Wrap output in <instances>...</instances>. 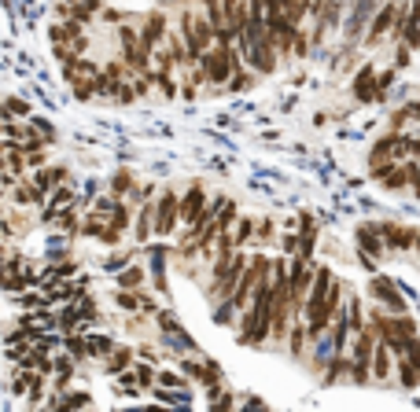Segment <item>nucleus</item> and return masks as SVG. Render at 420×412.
<instances>
[{
  "label": "nucleus",
  "instance_id": "obj_16",
  "mask_svg": "<svg viewBox=\"0 0 420 412\" xmlns=\"http://www.w3.org/2000/svg\"><path fill=\"white\" fill-rule=\"evenodd\" d=\"M251 228H254L251 221H240V228H236V232H233V239H236V246H240V243H247V239H251Z\"/></svg>",
  "mask_w": 420,
  "mask_h": 412
},
{
  "label": "nucleus",
  "instance_id": "obj_3",
  "mask_svg": "<svg viewBox=\"0 0 420 412\" xmlns=\"http://www.w3.org/2000/svg\"><path fill=\"white\" fill-rule=\"evenodd\" d=\"M373 350H376V342L369 332H358V342H354V383H362L365 372H369V361H373Z\"/></svg>",
  "mask_w": 420,
  "mask_h": 412
},
{
  "label": "nucleus",
  "instance_id": "obj_25",
  "mask_svg": "<svg viewBox=\"0 0 420 412\" xmlns=\"http://www.w3.org/2000/svg\"><path fill=\"white\" fill-rule=\"evenodd\" d=\"M125 188H129V173H118L115 177V192H125Z\"/></svg>",
  "mask_w": 420,
  "mask_h": 412
},
{
  "label": "nucleus",
  "instance_id": "obj_17",
  "mask_svg": "<svg viewBox=\"0 0 420 412\" xmlns=\"http://www.w3.org/2000/svg\"><path fill=\"white\" fill-rule=\"evenodd\" d=\"M140 280H144V273H140V269H125V273H122V284H125V287H137Z\"/></svg>",
  "mask_w": 420,
  "mask_h": 412
},
{
  "label": "nucleus",
  "instance_id": "obj_6",
  "mask_svg": "<svg viewBox=\"0 0 420 412\" xmlns=\"http://www.w3.org/2000/svg\"><path fill=\"white\" fill-rule=\"evenodd\" d=\"M203 206H206V203H203V192H199V188H192V192L185 195V203H181V221L192 225V221L199 218V210H203Z\"/></svg>",
  "mask_w": 420,
  "mask_h": 412
},
{
  "label": "nucleus",
  "instance_id": "obj_4",
  "mask_svg": "<svg viewBox=\"0 0 420 412\" xmlns=\"http://www.w3.org/2000/svg\"><path fill=\"white\" fill-rule=\"evenodd\" d=\"M163 34H166V19H163V11H155V15H148V23H144V30H140V44L152 52Z\"/></svg>",
  "mask_w": 420,
  "mask_h": 412
},
{
  "label": "nucleus",
  "instance_id": "obj_26",
  "mask_svg": "<svg viewBox=\"0 0 420 412\" xmlns=\"http://www.w3.org/2000/svg\"><path fill=\"white\" fill-rule=\"evenodd\" d=\"M118 387H125V390H137V379L133 375H122V383Z\"/></svg>",
  "mask_w": 420,
  "mask_h": 412
},
{
  "label": "nucleus",
  "instance_id": "obj_18",
  "mask_svg": "<svg viewBox=\"0 0 420 412\" xmlns=\"http://www.w3.org/2000/svg\"><path fill=\"white\" fill-rule=\"evenodd\" d=\"M67 203H70V192H56V199H52V210H67Z\"/></svg>",
  "mask_w": 420,
  "mask_h": 412
},
{
  "label": "nucleus",
  "instance_id": "obj_5",
  "mask_svg": "<svg viewBox=\"0 0 420 412\" xmlns=\"http://www.w3.org/2000/svg\"><path fill=\"white\" fill-rule=\"evenodd\" d=\"M354 96H358V100H376V74H373V67H362V74H358V81H354Z\"/></svg>",
  "mask_w": 420,
  "mask_h": 412
},
{
  "label": "nucleus",
  "instance_id": "obj_27",
  "mask_svg": "<svg viewBox=\"0 0 420 412\" xmlns=\"http://www.w3.org/2000/svg\"><path fill=\"white\" fill-rule=\"evenodd\" d=\"M67 4H82V0H67Z\"/></svg>",
  "mask_w": 420,
  "mask_h": 412
},
{
  "label": "nucleus",
  "instance_id": "obj_24",
  "mask_svg": "<svg viewBox=\"0 0 420 412\" xmlns=\"http://www.w3.org/2000/svg\"><path fill=\"white\" fill-rule=\"evenodd\" d=\"M8 107H11L15 114H30V107H26L23 100H8Z\"/></svg>",
  "mask_w": 420,
  "mask_h": 412
},
{
  "label": "nucleus",
  "instance_id": "obj_7",
  "mask_svg": "<svg viewBox=\"0 0 420 412\" xmlns=\"http://www.w3.org/2000/svg\"><path fill=\"white\" fill-rule=\"evenodd\" d=\"M395 23V4H387L383 11H376V19H373V30H369V41H380L387 30H391Z\"/></svg>",
  "mask_w": 420,
  "mask_h": 412
},
{
  "label": "nucleus",
  "instance_id": "obj_9",
  "mask_svg": "<svg viewBox=\"0 0 420 412\" xmlns=\"http://www.w3.org/2000/svg\"><path fill=\"white\" fill-rule=\"evenodd\" d=\"M387 372H391V357H387V342H376V350H373V375H376V379H387Z\"/></svg>",
  "mask_w": 420,
  "mask_h": 412
},
{
  "label": "nucleus",
  "instance_id": "obj_21",
  "mask_svg": "<svg viewBox=\"0 0 420 412\" xmlns=\"http://www.w3.org/2000/svg\"><path fill=\"white\" fill-rule=\"evenodd\" d=\"M118 306H122V309H137L140 302L133 299V294H118Z\"/></svg>",
  "mask_w": 420,
  "mask_h": 412
},
{
  "label": "nucleus",
  "instance_id": "obj_19",
  "mask_svg": "<svg viewBox=\"0 0 420 412\" xmlns=\"http://www.w3.org/2000/svg\"><path fill=\"white\" fill-rule=\"evenodd\" d=\"M125 365H129V350H115V361H111V368L118 372V368H125Z\"/></svg>",
  "mask_w": 420,
  "mask_h": 412
},
{
  "label": "nucleus",
  "instance_id": "obj_13",
  "mask_svg": "<svg viewBox=\"0 0 420 412\" xmlns=\"http://www.w3.org/2000/svg\"><path fill=\"white\" fill-rule=\"evenodd\" d=\"M358 243H362V251H365V254H376V251H380L376 228H373V225H362V228H358Z\"/></svg>",
  "mask_w": 420,
  "mask_h": 412
},
{
  "label": "nucleus",
  "instance_id": "obj_22",
  "mask_svg": "<svg viewBox=\"0 0 420 412\" xmlns=\"http://www.w3.org/2000/svg\"><path fill=\"white\" fill-rule=\"evenodd\" d=\"M159 383H163V387H181V379H177L173 372H166L163 379H159Z\"/></svg>",
  "mask_w": 420,
  "mask_h": 412
},
{
  "label": "nucleus",
  "instance_id": "obj_2",
  "mask_svg": "<svg viewBox=\"0 0 420 412\" xmlns=\"http://www.w3.org/2000/svg\"><path fill=\"white\" fill-rule=\"evenodd\" d=\"M177 218H181V203H177L173 192H166L163 199H159V206H155V232L159 236H170Z\"/></svg>",
  "mask_w": 420,
  "mask_h": 412
},
{
  "label": "nucleus",
  "instance_id": "obj_20",
  "mask_svg": "<svg viewBox=\"0 0 420 412\" xmlns=\"http://www.w3.org/2000/svg\"><path fill=\"white\" fill-rule=\"evenodd\" d=\"M302 339H306V332H302V327H295V332H292V350L295 354L302 350Z\"/></svg>",
  "mask_w": 420,
  "mask_h": 412
},
{
  "label": "nucleus",
  "instance_id": "obj_10",
  "mask_svg": "<svg viewBox=\"0 0 420 412\" xmlns=\"http://www.w3.org/2000/svg\"><path fill=\"white\" fill-rule=\"evenodd\" d=\"M373 11V0H362L358 8H354V15H350V23H347V37L354 41L358 37V30H362V23H365V15Z\"/></svg>",
  "mask_w": 420,
  "mask_h": 412
},
{
  "label": "nucleus",
  "instance_id": "obj_11",
  "mask_svg": "<svg viewBox=\"0 0 420 412\" xmlns=\"http://www.w3.org/2000/svg\"><path fill=\"white\" fill-rule=\"evenodd\" d=\"M203 11H206V23L214 26V37L225 30V11H221V4L218 0H203Z\"/></svg>",
  "mask_w": 420,
  "mask_h": 412
},
{
  "label": "nucleus",
  "instance_id": "obj_23",
  "mask_svg": "<svg viewBox=\"0 0 420 412\" xmlns=\"http://www.w3.org/2000/svg\"><path fill=\"white\" fill-rule=\"evenodd\" d=\"M137 383H140V387H152V372L140 368V372H137Z\"/></svg>",
  "mask_w": 420,
  "mask_h": 412
},
{
  "label": "nucleus",
  "instance_id": "obj_1",
  "mask_svg": "<svg viewBox=\"0 0 420 412\" xmlns=\"http://www.w3.org/2000/svg\"><path fill=\"white\" fill-rule=\"evenodd\" d=\"M199 59H203V70H206V77L214 81V85L229 81V77H233V70L240 67V59L229 52V48H221V52H203Z\"/></svg>",
  "mask_w": 420,
  "mask_h": 412
},
{
  "label": "nucleus",
  "instance_id": "obj_14",
  "mask_svg": "<svg viewBox=\"0 0 420 412\" xmlns=\"http://www.w3.org/2000/svg\"><path fill=\"white\" fill-rule=\"evenodd\" d=\"M63 177H67V173H63V170H44V173H37V185H34V188H37V192L44 195V188H52V185H59V180H63Z\"/></svg>",
  "mask_w": 420,
  "mask_h": 412
},
{
  "label": "nucleus",
  "instance_id": "obj_8",
  "mask_svg": "<svg viewBox=\"0 0 420 412\" xmlns=\"http://www.w3.org/2000/svg\"><path fill=\"white\" fill-rule=\"evenodd\" d=\"M373 294H376V299L380 302H387V306H391V309H402V302L395 299V284H391V280H373Z\"/></svg>",
  "mask_w": 420,
  "mask_h": 412
},
{
  "label": "nucleus",
  "instance_id": "obj_15",
  "mask_svg": "<svg viewBox=\"0 0 420 412\" xmlns=\"http://www.w3.org/2000/svg\"><path fill=\"white\" fill-rule=\"evenodd\" d=\"M152 213H155V206H144L140 221H137V236H140V239H148V236H152Z\"/></svg>",
  "mask_w": 420,
  "mask_h": 412
},
{
  "label": "nucleus",
  "instance_id": "obj_12",
  "mask_svg": "<svg viewBox=\"0 0 420 412\" xmlns=\"http://www.w3.org/2000/svg\"><path fill=\"white\" fill-rule=\"evenodd\" d=\"M402 34H406V44H420V4L413 8V15L402 23Z\"/></svg>",
  "mask_w": 420,
  "mask_h": 412
}]
</instances>
